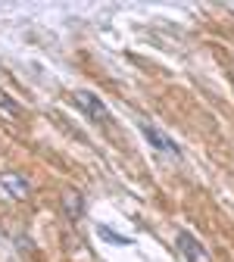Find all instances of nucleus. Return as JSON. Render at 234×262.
I'll use <instances>...</instances> for the list:
<instances>
[{"mask_svg":"<svg viewBox=\"0 0 234 262\" xmlns=\"http://www.w3.org/2000/svg\"><path fill=\"white\" fill-rule=\"evenodd\" d=\"M75 103H78V110H81L91 122H100V125H103V122L110 119L103 100H100L97 94H91V91H78V94H75Z\"/></svg>","mask_w":234,"mask_h":262,"instance_id":"f257e3e1","label":"nucleus"},{"mask_svg":"<svg viewBox=\"0 0 234 262\" xmlns=\"http://www.w3.org/2000/svg\"><path fill=\"white\" fill-rule=\"evenodd\" d=\"M141 131L147 135V141H150V147H153L156 153H165V156H172V159H178V156H181L178 144H175L172 138H165L162 131L156 128V125H150V122H141Z\"/></svg>","mask_w":234,"mask_h":262,"instance_id":"f03ea898","label":"nucleus"},{"mask_svg":"<svg viewBox=\"0 0 234 262\" xmlns=\"http://www.w3.org/2000/svg\"><path fill=\"white\" fill-rule=\"evenodd\" d=\"M178 250L184 253V259H187V262H212L209 250L200 244L194 234H187V231H181V234H178Z\"/></svg>","mask_w":234,"mask_h":262,"instance_id":"7ed1b4c3","label":"nucleus"},{"mask_svg":"<svg viewBox=\"0 0 234 262\" xmlns=\"http://www.w3.org/2000/svg\"><path fill=\"white\" fill-rule=\"evenodd\" d=\"M62 203L69 206V212H72V215H81V209H84V203H81V196H78L75 190H66V193H62Z\"/></svg>","mask_w":234,"mask_h":262,"instance_id":"20e7f679","label":"nucleus"},{"mask_svg":"<svg viewBox=\"0 0 234 262\" xmlns=\"http://www.w3.org/2000/svg\"><path fill=\"white\" fill-rule=\"evenodd\" d=\"M0 110H7L10 116H19V113H22V110H19V106H16L13 100H10V97H7L4 91H0Z\"/></svg>","mask_w":234,"mask_h":262,"instance_id":"39448f33","label":"nucleus"},{"mask_svg":"<svg viewBox=\"0 0 234 262\" xmlns=\"http://www.w3.org/2000/svg\"><path fill=\"white\" fill-rule=\"evenodd\" d=\"M0 181H4V184H7V187H10V190H13V193H19V196H22V193H25V184H22V181H19V178H16V181H13V178H10V175H4V178H0Z\"/></svg>","mask_w":234,"mask_h":262,"instance_id":"423d86ee","label":"nucleus"}]
</instances>
